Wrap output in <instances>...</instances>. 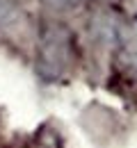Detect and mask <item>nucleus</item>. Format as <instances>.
Returning a JSON list of instances; mask_svg holds the SVG:
<instances>
[{
  "mask_svg": "<svg viewBox=\"0 0 137 148\" xmlns=\"http://www.w3.org/2000/svg\"><path fill=\"white\" fill-rule=\"evenodd\" d=\"M71 62V32L69 27L50 23L41 30L34 50V71L43 82L59 80Z\"/></svg>",
  "mask_w": 137,
  "mask_h": 148,
  "instance_id": "obj_1",
  "label": "nucleus"
},
{
  "mask_svg": "<svg viewBox=\"0 0 137 148\" xmlns=\"http://www.w3.org/2000/svg\"><path fill=\"white\" fill-rule=\"evenodd\" d=\"M19 16V2L16 0H0V30L9 27Z\"/></svg>",
  "mask_w": 137,
  "mask_h": 148,
  "instance_id": "obj_2",
  "label": "nucleus"
}]
</instances>
